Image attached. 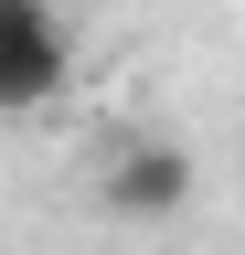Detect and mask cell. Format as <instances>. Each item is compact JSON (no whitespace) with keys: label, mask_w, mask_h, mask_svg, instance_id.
<instances>
[{"label":"cell","mask_w":245,"mask_h":255,"mask_svg":"<svg viewBox=\"0 0 245 255\" xmlns=\"http://www.w3.org/2000/svg\"><path fill=\"white\" fill-rule=\"evenodd\" d=\"M75 75V32L53 0H0V117L21 107H53Z\"/></svg>","instance_id":"6da1fadb"},{"label":"cell","mask_w":245,"mask_h":255,"mask_svg":"<svg viewBox=\"0 0 245 255\" xmlns=\"http://www.w3.org/2000/svg\"><path fill=\"white\" fill-rule=\"evenodd\" d=\"M96 191H107V213H117V223H171V213H192L203 159L181 149V138H128V149L96 170Z\"/></svg>","instance_id":"7a4b0ae2"}]
</instances>
